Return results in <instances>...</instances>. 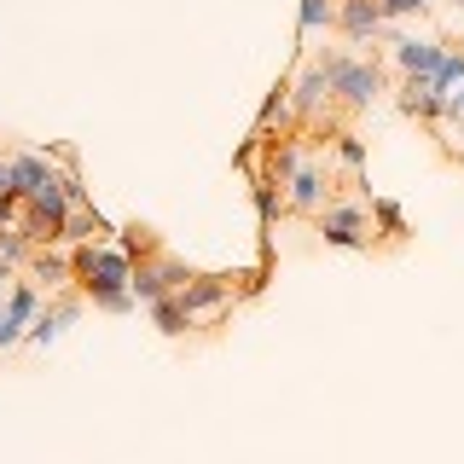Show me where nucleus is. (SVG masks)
Returning a JSON list of instances; mask_svg holds the SVG:
<instances>
[{"mask_svg":"<svg viewBox=\"0 0 464 464\" xmlns=\"http://www.w3.org/2000/svg\"><path fill=\"white\" fill-rule=\"evenodd\" d=\"M24 256H35V244H29V232L24 227H0V261H24Z\"/></svg>","mask_w":464,"mask_h":464,"instance_id":"dca6fc26","label":"nucleus"},{"mask_svg":"<svg viewBox=\"0 0 464 464\" xmlns=\"http://www.w3.org/2000/svg\"><path fill=\"white\" fill-rule=\"evenodd\" d=\"M256 215H261V221L279 215V192H273V180H256Z\"/></svg>","mask_w":464,"mask_h":464,"instance_id":"aec40b11","label":"nucleus"},{"mask_svg":"<svg viewBox=\"0 0 464 464\" xmlns=\"http://www.w3.org/2000/svg\"><path fill=\"white\" fill-rule=\"evenodd\" d=\"M331 24H337L331 0H302V35H314V29H331Z\"/></svg>","mask_w":464,"mask_h":464,"instance_id":"f3484780","label":"nucleus"},{"mask_svg":"<svg viewBox=\"0 0 464 464\" xmlns=\"http://www.w3.org/2000/svg\"><path fill=\"white\" fill-rule=\"evenodd\" d=\"M76 314H82V302H76V296L53 302L47 314H35V325H29V337H24V343H35V348H47V343H58V337H64V325H70V319H76Z\"/></svg>","mask_w":464,"mask_h":464,"instance_id":"1a4fd4ad","label":"nucleus"},{"mask_svg":"<svg viewBox=\"0 0 464 464\" xmlns=\"http://www.w3.org/2000/svg\"><path fill=\"white\" fill-rule=\"evenodd\" d=\"M35 279H47V290H58L64 279H76V261L58 250H35Z\"/></svg>","mask_w":464,"mask_h":464,"instance_id":"ddd939ff","label":"nucleus"},{"mask_svg":"<svg viewBox=\"0 0 464 464\" xmlns=\"http://www.w3.org/2000/svg\"><path fill=\"white\" fill-rule=\"evenodd\" d=\"M174 296H180V308H186V314H209V308H221V302H227V285H221V279H203V273H192V279L174 290Z\"/></svg>","mask_w":464,"mask_h":464,"instance_id":"9d476101","label":"nucleus"},{"mask_svg":"<svg viewBox=\"0 0 464 464\" xmlns=\"http://www.w3.org/2000/svg\"><path fill=\"white\" fill-rule=\"evenodd\" d=\"M35 314H41L35 285H18V290H12V302H6V319H0V348L24 343V337H29V325H35Z\"/></svg>","mask_w":464,"mask_h":464,"instance_id":"0eeeda50","label":"nucleus"},{"mask_svg":"<svg viewBox=\"0 0 464 464\" xmlns=\"http://www.w3.org/2000/svg\"><path fill=\"white\" fill-rule=\"evenodd\" d=\"M372 221L383 227V238H406V215L395 198H372Z\"/></svg>","mask_w":464,"mask_h":464,"instance_id":"2eb2a0df","label":"nucleus"},{"mask_svg":"<svg viewBox=\"0 0 464 464\" xmlns=\"http://www.w3.org/2000/svg\"><path fill=\"white\" fill-rule=\"evenodd\" d=\"M377 6H383V12H389V18H401V12H424V6H430V0H377Z\"/></svg>","mask_w":464,"mask_h":464,"instance_id":"412c9836","label":"nucleus"},{"mask_svg":"<svg viewBox=\"0 0 464 464\" xmlns=\"http://www.w3.org/2000/svg\"><path fill=\"white\" fill-rule=\"evenodd\" d=\"M82 192L70 180H58L47 186V192H35V198H24V209H18V227L29 232V244H58V238H70V203H76Z\"/></svg>","mask_w":464,"mask_h":464,"instance_id":"f03ea898","label":"nucleus"},{"mask_svg":"<svg viewBox=\"0 0 464 464\" xmlns=\"http://www.w3.org/2000/svg\"><path fill=\"white\" fill-rule=\"evenodd\" d=\"M285 203H290V209H302V215L319 209V203H325V174L302 163L296 174H290V192H285Z\"/></svg>","mask_w":464,"mask_h":464,"instance_id":"9b49d317","label":"nucleus"},{"mask_svg":"<svg viewBox=\"0 0 464 464\" xmlns=\"http://www.w3.org/2000/svg\"><path fill=\"white\" fill-rule=\"evenodd\" d=\"M70 261H76V279L99 314H128L140 302L134 296V256L128 250H93V244H82Z\"/></svg>","mask_w":464,"mask_h":464,"instance_id":"f257e3e1","label":"nucleus"},{"mask_svg":"<svg viewBox=\"0 0 464 464\" xmlns=\"http://www.w3.org/2000/svg\"><path fill=\"white\" fill-rule=\"evenodd\" d=\"M0 290H6V261H0Z\"/></svg>","mask_w":464,"mask_h":464,"instance_id":"b1692460","label":"nucleus"},{"mask_svg":"<svg viewBox=\"0 0 464 464\" xmlns=\"http://www.w3.org/2000/svg\"><path fill=\"white\" fill-rule=\"evenodd\" d=\"M337 87H331V70L325 64H308L296 82H290V116H314L319 105H331Z\"/></svg>","mask_w":464,"mask_h":464,"instance_id":"423d86ee","label":"nucleus"},{"mask_svg":"<svg viewBox=\"0 0 464 464\" xmlns=\"http://www.w3.org/2000/svg\"><path fill=\"white\" fill-rule=\"evenodd\" d=\"M151 319H157V331H163V337H180V331L192 325V314L180 308V296H163V302H151Z\"/></svg>","mask_w":464,"mask_h":464,"instance_id":"4468645a","label":"nucleus"},{"mask_svg":"<svg viewBox=\"0 0 464 464\" xmlns=\"http://www.w3.org/2000/svg\"><path fill=\"white\" fill-rule=\"evenodd\" d=\"M447 116H453V122H464V82L453 87V105H447Z\"/></svg>","mask_w":464,"mask_h":464,"instance_id":"4be33fe9","label":"nucleus"},{"mask_svg":"<svg viewBox=\"0 0 464 464\" xmlns=\"http://www.w3.org/2000/svg\"><path fill=\"white\" fill-rule=\"evenodd\" d=\"M296 169H302V151H296V145H279V151H273V174H267V180H290Z\"/></svg>","mask_w":464,"mask_h":464,"instance_id":"a211bd4d","label":"nucleus"},{"mask_svg":"<svg viewBox=\"0 0 464 464\" xmlns=\"http://www.w3.org/2000/svg\"><path fill=\"white\" fill-rule=\"evenodd\" d=\"M6 302H12V296H6V290H0V319H6Z\"/></svg>","mask_w":464,"mask_h":464,"instance_id":"5701e85b","label":"nucleus"},{"mask_svg":"<svg viewBox=\"0 0 464 464\" xmlns=\"http://www.w3.org/2000/svg\"><path fill=\"white\" fill-rule=\"evenodd\" d=\"M337 157H343V169H360V163H366V145H360V134H337Z\"/></svg>","mask_w":464,"mask_h":464,"instance_id":"6ab92c4d","label":"nucleus"},{"mask_svg":"<svg viewBox=\"0 0 464 464\" xmlns=\"http://www.w3.org/2000/svg\"><path fill=\"white\" fill-rule=\"evenodd\" d=\"M319 232H325V244H337V250H360V244H366V209H360V203H337V209L319 215Z\"/></svg>","mask_w":464,"mask_h":464,"instance_id":"39448f33","label":"nucleus"},{"mask_svg":"<svg viewBox=\"0 0 464 464\" xmlns=\"http://www.w3.org/2000/svg\"><path fill=\"white\" fill-rule=\"evenodd\" d=\"M319 64L331 70V87H337V99L348 111H366L377 93H383V76H377V64H366V58H343V53H325Z\"/></svg>","mask_w":464,"mask_h":464,"instance_id":"7ed1b4c3","label":"nucleus"},{"mask_svg":"<svg viewBox=\"0 0 464 464\" xmlns=\"http://www.w3.org/2000/svg\"><path fill=\"white\" fill-rule=\"evenodd\" d=\"M12 186H18V198H35V192H47V186H58V174L41 163V157H12Z\"/></svg>","mask_w":464,"mask_h":464,"instance_id":"f8f14e48","label":"nucleus"},{"mask_svg":"<svg viewBox=\"0 0 464 464\" xmlns=\"http://www.w3.org/2000/svg\"><path fill=\"white\" fill-rule=\"evenodd\" d=\"M447 53H453V47H441V41H418V35L395 41V64H401L412 82H435V70L447 64Z\"/></svg>","mask_w":464,"mask_h":464,"instance_id":"20e7f679","label":"nucleus"},{"mask_svg":"<svg viewBox=\"0 0 464 464\" xmlns=\"http://www.w3.org/2000/svg\"><path fill=\"white\" fill-rule=\"evenodd\" d=\"M383 18H389V12L377 6V0H343V12H337L343 35H348V41H360V47H366L377 29H383Z\"/></svg>","mask_w":464,"mask_h":464,"instance_id":"6e6552de","label":"nucleus"}]
</instances>
